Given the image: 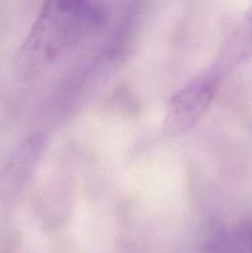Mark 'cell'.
I'll list each match as a JSON object with an SVG mask.
<instances>
[{"label": "cell", "mask_w": 252, "mask_h": 253, "mask_svg": "<svg viewBox=\"0 0 252 253\" xmlns=\"http://www.w3.org/2000/svg\"><path fill=\"white\" fill-rule=\"evenodd\" d=\"M104 19L105 11L98 2H44L20 47L19 69L25 74L36 73L73 48L85 35L100 26Z\"/></svg>", "instance_id": "cell-1"}, {"label": "cell", "mask_w": 252, "mask_h": 253, "mask_svg": "<svg viewBox=\"0 0 252 253\" xmlns=\"http://www.w3.org/2000/svg\"><path fill=\"white\" fill-rule=\"evenodd\" d=\"M220 84L219 72L199 74L170 98L163 119V130L169 136H179L194 127L211 104Z\"/></svg>", "instance_id": "cell-2"}, {"label": "cell", "mask_w": 252, "mask_h": 253, "mask_svg": "<svg viewBox=\"0 0 252 253\" xmlns=\"http://www.w3.org/2000/svg\"><path fill=\"white\" fill-rule=\"evenodd\" d=\"M42 146L43 137L35 135L29 137V140L16 151L14 157L0 173V194L14 192L24 183L30 170L34 169L36 158L39 160Z\"/></svg>", "instance_id": "cell-3"}, {"label": "cell", "mask_w": 252, "mask_h": 253, "mask_svg": "<svg viewBox=\"0 0 252 253\" xmlns=\"http://www.w3.org/2000/svg\"><path fill=\"white\" fill-rule=\"evenodd\" d=\"M214 246L225 253H252V214L239 222L230 234L217 235Z\"/></svg>", "instance_id": "cell-4"}, {"label": "cell", "mask_w": 252, "mask_h": 253, "mask_svg": "<svg viewBox=\"0 0 252 253\" xmlns=\"http://www.w3.org/2000/svg\"><path fill=\"white\" fill-rule=\"evenodd\" d=\"M247 20H249V22L251 24V26H252V7L250 9V11L247 12Z\"/></svg>", "instance_id": "cell-5"}]
</instances>
